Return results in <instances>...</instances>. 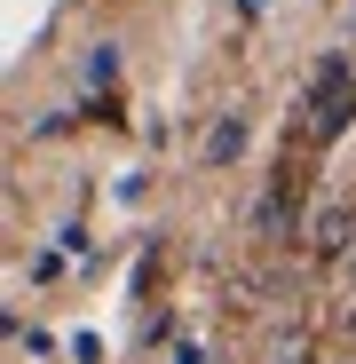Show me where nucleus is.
Instances as JSON below:
<instances>
[{
  "label": "nucleus",
  "mask_w": 356,
  "mask_h": 364,
  "mask_svg": "<svg viewBox=\"0 0 356 364\" xmlns=\"http://www.w3.org/2000/svg\"><path fill=\"white\" fill-rule=\"evenodd\" d=\"M111 72H119V55H111V48H95V55H87V72H80V80H87V87H111Z\"/></svg>",
  "instance_id": "obj_3"
},
{
  "label": "nucleus",
  "mask_w": 356,
  "mask_h": 364,
  "mask_svg": "<svg viewBox=\"0 0 356 364\" xmlns=\"http://www.w3.org/2000/svg\"><path fill=\"white\" fill-rule=\"evenodd\" d=\"M174 364H206V348H190V341H183V348H174Z\"/></svg>",
  "instance_id": "obj_4"
},
{
  "label": "nucleus",
  "mask_w": 356,
  "mask_h": 364,
  "mask_svg": "<svg viewBox=\"0 0 356 364\" xmlns=\"http://www.w3.org/2000/svg\"><path fill=\"white\" fill-rule=\"evenodd\" d=\"M246 143H254L246 111H222L214 127H206V166H237V159H246Z\"/></svg>",
  "instance_id": "obj_2"
},
{
  "label": "nucleus",
  "mask_w": 356,
  "mask_h": 364,
  "mask_svg": "<svg viewBox=\"0 0 356 364\" xmlns=\"http://www.w3.org/2000/svg\"><path fill=\"white\" fill-rule=\"evenodd\" d=\"M348 285H356V237H348Z\"/></svg>",
  "instance_id": "obj_5"
},
{
  "label": "nucleus",
  "mask_w": 356,
  "mask_h": 364,
  "mask_svg": "<svg viewBox=\"0 0 356 364\" xmlns=\"http://www.w3.org/2000/svg\"><path fill=\"white\" fill-rule=\"evenodd\" d=\"M348 127H356V72L340 64V55H325L317 87H309V135L317 143H340Z\"/></svg>",
  "instance_id": "obj_1"
}]
</instances>
